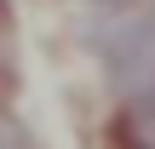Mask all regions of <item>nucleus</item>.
Instances as JSON below:
<instances>
[{"label": "nucleus", "mask_w": 155, "mask_h": 149, "mask_svg": "<svg viewBox=\"0 0 155 149\" xmlns=\"http://www.w3.org/2000/svg\"><path fill=\"white\" fill-rule=\"evenodd\" d=\"M86 46L104 57V75H109L115 98L150 92L155 86V0L104 6L98 23L86 29Z\"/></svg>", "instance_id": "nucleus-1"}, {"label": "nucleus", "mask_w": 155, "mask_h": 149, "mask_svg": "<svg viewBox=\"0 0 155 149\" xmlns=\"http://www.w3.org/2000/svg\"><path fill=\"white\" fill-rule=\"evenodd\" d=\"M6 98H12V75L0 69V109H6Z\"/></svg>", "instance_id": "nucleus-4"}, {"label": "nucleus", "mask_w": 155, "mask_h": 149, "mask_svg": "<svg viewBox=\"0 0 155 149\" xmlns=\"http://www.w3.org/2000/svg\"><path fill=\"white\" fill-rule=\"evenodd\" d=\"M12 144H29V132H23V126H17L6 109H0V149H12Z\"/></svg>", "instance_id": "nucleus-3"}, {"label": "nucleus", "mask_w": 155, "mask_h": 149, "mask_svg": "<svg viewBox=\"0 0 155 149\" xmlns=\"http://www.w3.org/2000/svg\"><path fill=\"white\" fill-rule=\"evenodd\" d=\"M86 6H98V11H104V6H132V0H86Z\"/></svg>", "instance_id": "nucleus-5"}, {"label": "nucleus", "mask_w": 155, "mask_h": 149, "mask_svg": "<svg viewBox=\"0 0 155 149\" xmlns=\"http://www.w3.org/2000/svg\"><path fill=\"white\" fill-rule=\"evenodd\" d=\"M0 29H6V0H0Z\"/></svg>", "instance_id": "nucleus-6"}, {"label": "nucleus", "mask_w": 155, "mask_h": 149, "mask_svg": "<svg viewBox=\"0 0 155 149\" xmlns=\"http://www.w3.org/2000/svg\"><path fill=\"white\" fill-rule=\"evenodd\" d=\"M109 138L127 149H155V86L138 92V98H121V115H115Z\"/></svg>", "instance_id": "nucleus-2"}]
</instances>
